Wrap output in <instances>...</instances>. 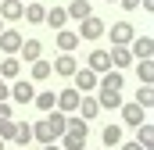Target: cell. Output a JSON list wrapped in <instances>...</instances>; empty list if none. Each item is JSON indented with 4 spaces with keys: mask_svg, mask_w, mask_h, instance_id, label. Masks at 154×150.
I'll return each mask as SVG.
<instances>
[{
    "mask_svg": "<svg viewBox=\"0 0 154 150\" xmlns=\"http://www.w3.org/2000/svg\"><path fill=\"white\" fill-rule=\"evenodd\" d=\"M0 140H11V143H18V147H29V143H32V125H29V122H18V118L0 122Z\"/></svg>",
    "mask_w": 154,
    "mask_h": 150,
    "instance_id": "obj_1",
    "label": "cell"
},
{
    "mask_svg": "<svg viewBox=\"0 0 154 150\" xmlns=\"http://www.w3.org/2000/svg\"><path fill=\"white\" fill-rule=\"evenodd\" d=\"M108 36H111L115 46H129L133 36H136V29H133V22H129V18H122V22H115V25L108 29Z\"/></svg>",
    "mask_w": 154,
    "mask_h": 150,
    "instance_id": "obj_2",
    "label": "cell"
},
{
    "mask_svg": "<svg viewBox=\"0 0 154 150\" xmlns=\"http://www.w3.org/2000/svg\"><path fill=\"white\" fill-rule=\"evenodd\" d=\"M22 43H25V36H22L18 29H4V32H0V50H4V57H14V54L22 50Z\"/></svg>",
    "mask_w": 154,
    "mask_h": 150,
    "instance_id": "obj_3",
    "label": "cell"
},
{
    "mask_svg": "<svg viewBox=\"0 0 154 150\" xmlns=\"http://www.w3.org/2000/svg\"><path fill=\"white\" fill-rule=\"evenodd\" d=\"M79 97H82V93H79L75 86H65V89L57 93V104H54V107H57L61 114H75V107H79Z\"/></svg>",
    "mask_w": 154,
    "mask_h": 150,
    "instance_id": "obj_4",
    "label": "cell"
},
{
    "mask_svg": "<svg viewBox=\"0 0 154 150\" xmlns=\"http://www.w3.org/2000/svg\"><path fill=\"white\" fill-rule=\"evenodd\" d=\"M32 97H36L32 79H14V82H11V100H18V104H32Z\"/></svg>",
    "mask_w": 154,
    "mask_h": 150,
    "instance_id": "obj_5",
    "label": "cell"
},
{
    "mask_svg": "<svg viewBox=\"0 0 154 150\" xmlns=\"http://www.w3.org/2000/svg\"><path fill=\"white\" fill-rule=\"evenodd\" d=\"M104 32H108V29H104V22H100V18H93V14H90V18H82V25H79V39H90V43H97Z\"/></svg>",
    "mask_w": 154,
    "mask_h": 150,
    "instance_id": "obj_6",
    "label": "cell"
},
{
    "mask_svg": "<svg viewBox=\"0 0 154 150\" xmlns=\"http://www.w3.org/2000/svg\"><path fill=\"white\" fill-rule=\"evenodd\" d=\"M129 54H133V57H140V61H151V57H154V39H151V36H133Z\"/></svg>",
    "mask_w": 154,
    "mask_h": 150,
    "instance_id": "obj_7",
    "label": "cell"
},
{
    "mask_svg": "<svg viewBox=\"0 0 154 150\" xmlns=\"http://www.w3.org/2000/svg\"><path fill=\"white\" fill-rule=\"evenodd\" d=\"M122 86H125V72H118V68H108L104 75H97V89H118L122 93Z\"/></svg>",
    "mask_w": 154,
    "mask_h": 150,
    "instance_id": "obj_8",
    "label": "cell"
},
{
    "mask_svg": "<svg viewBox=\"0 0 154 150\" xmlns=\"http://www.w3.org/2000/svg\"><path fill=\"white\" fill-rule=\"evenodd\" d=\"M86 68H90V72H97V75H104L108 68H111V54H108V50H90Z\"/></svg>",
    "mask_w": 154,
    "mask_h": 150,
    "instance_id": "obj_9",
    "label": "cell"
},
{
    "mask_svg": "<svg viewBox=\"0 0 154 150\" xmlns=\"http://www.w3.org/2000/svg\"><path fill=\"white\" fill-rule=\"evenodd\" d=\"M75 89L79 93H93L97 89V72H90V68H75Z\"/></svg>",
    "mask_w": 154,
    "mask_h": 150,
    "instance_id": "obj_10",
    "label": "cell"
},
{
    "mask_svg": "<svg viewBox=\"0 0 154 150\" xmlns=\"http://www.w3.org/2000/svg\"><path fill=\"white\" fill-rule=\"evenodd\" d=\"M97 104H100V111H115V107H122L125 100H122L118 89H97Z\"/></svg>",
    "mask_w": 154,
    "mask_h": 150,
    "instance_id": "obj_11",
    "label": "cell"
},
{
    "mask_svg": "<svg viewBox=\"0 0 154 150\" xmlns=\"http://www.w3.org/2000/svg\"><path fill=\"white\" fill-rule=\"evenodd\" d=\"M25 14V4L22 0H0V18L4 22H18Z\"/></svg>",
    "mask_w": 154,
    "mask_h": 150,
    "instance_id": "obj_12",
    "label": "cell"
},
{
    "mask_svg": "<svg viewBox=\"0 0 154 150\" xmlns=\"http://www.w3.org/2000/svg\"><path fill=\"white\" fill-rule=\"evenodd\" d=\"M108 54H111V68H118V72L133 68V54H129V46H111Z\"/></svg>",
    "mask_w": 154,
    "mask_h": 150,
    "instance_id": "obj_13",
    "label": "cell"
},
{
    "mask_svg": "<svg viewBox=\"0 0 154 150\" xmlns=\"http://www.w3.org/2000/svg\"><path fill=\"white\" fill-rule=\"evenodd\" d=\"M79 118H82V122H90V118H97V111H100V104H97V97H93V93H86V97H79Z\"/></svg>",
    "mask_w": 154,
    "mask_h": 150,
    "instance_id": "obj_14",
    "label": "cell"
},
{
    "mask_svg": "<svg viewBox=\"0 0 154 150\" xmlns=\"http://www.w3.org/2000/svg\"><path fill=\"white\" fill-rule=\"evenodd\" d=\"M50 68H54V75H65V79H72L79 64H75V57H72V54H61L57 61H50Z\"/></svg>",
    "mask_w": 154,
    "mask_h": 150,
    "instance_id": "obj_15",
    "label": "cell"
},
{
    "mask_svg": "<svg viewBox=\"0 0 154 150\" xmlns=\"http://www.w3.org/2000/svg\"><path fill=\"white\" fill-rule=\"evenodd\" d=\"M118 111H122V118H125V125H133V129L143 125V107H140L136 100H133V104H122Z\"/></svg>",
    "mask_w": 154,
    "mask_h": 150,
    "instance_id": "obj_16",
    "label": "cell"
},
{
    "mask_svg": "<svg viewBox=\"0 0 154 150\" xmlns=\"http://www.w3.org/2000/svg\"><path fill=\"white\" fill-rule=\"evenodd\" d=\"M79 46V32H72V29H57V50L61 54H72Z\"/></svg>",
    "mask_w": 154,
    "mask_h": 150,
    "instance_id": "obj_17",
    "label": "cell"
},
{
    "mask_svg": "<svg viewBox=\"0 0 154 150\" xmlns=\"http://www.w3.org/2000/svg\"><path fill=\"white\" fill-rule=\"evenodd\" d=\"M32 140H39V143H43V147H47V143H54V140H57V136H54V132H50V122H47V118H39V122H32Z\"/></svg>",
    "mask_w": 154,
    "mask_h": 150,
    "instance_id": "obj_18",
    "label": "cell"
},
{
    "mask_svg": "<svg viewBox=\"0 0 154 150\" xmlns=\"http://www.w3.org/2000/svg\"><path fill=\"white\" fill-rule=\"evenodd\" d=\"M22 18H25V22H32V25H43V22H47V7H43V4H36V0H29Z\"/></svg>",
    "mask_w": 154,
    "mask_h": 150,
    "instance_id": "obj_19",
    "label": "cell"
},
{
    "mask_svg": "<svg viewBox=\"0 0 154 150\" xmlns=\"http://www.w3.org/2000/svg\"><path fill=\"white\" fill-rule=\"evenodd\" d=\"M32 68H29V75H32V82H43V79H50L54 75V68H50V61H43V57H36V61H29Z\"/></svg>",
    "mask_w": 154,
    "mask_h": 150,
    "instance_id": "obj_20",
    "label": "cell"
},
{
    "mask_svg": "<svg viewBox=\"0 0 154 150\" xmlns=\"http://www.w3.org/2000/svg\"><path fill=\"white\" fill-rule=\"evenodd\" d=\"M65 14H68V18H79V22H82V18H90V14H93V7H90V0H72V4L65 7Z\"/></svg>",
    "mask_w": 154,
    "mask_h": 150,
    "instance_id": "obj_21",
    "label": "cell"
},
{
    "mask_svg": "<svg viewBox=\"0 0 154 150\" xmlns=\"http://www.w3.org/2000/svg\"><path fill=\"white\" fill-rule=\"evenodd\" d=\"M47 122H50V132H54V136L61 140V136H65V122H68V114H61L57 107H54V111L47 114Z\"/></svg>",
    "mask_w": 154,
    "mask_h": 150,
    "instance_id": "obj_22",
    "label": "cell"
},
{
    "mask_svg": "<svg viewBox=\"0 0 154 150\" xmlns=\"http://www.w3.org/2000/svg\"><path fill=\"white\" fill-rule=\"evenodd\" d=\"M136 143H140L143 150L154 147V125H147V122H143V125H136Z\"/></svg>",
    "mask_w": 154,
    "mask_h": 150,
    "instance_id": "obj_23",
    "label": "cell"
},
{
    "mask_svg": "<svg viewBox=\"0 0 154 150\" xmlns=\"http://www.w3.org/2000/svg\"><path fill=\"white\" fill-rule=\"evenodd\" d=\"M65 22H68L65 7H47V25L50 29H65Z\"/></svg>",
    "mask_w": 154,
    "mask_h": 150,
    "instance_id": "obj_24",
    "label": "cell"
},
{
    "mask_svg": "<svg viewBox=\"0 0 154 150\" xmlns=\"http://www.w3.org/2000/svg\"><path fill=\"white\" fill-rule=\"evenodd\" d=\"M100 140H104V147L122 143V125H104V129H100Z\"/></svg>",
    "mask_w": 154,
    "mask_h": 150,
    "instance_id": "obj_25",
    "label": "cell"
},
{
    "mask_svg": "<svg viewBox=\"0 0 154 150\" xmlns=\"http://www.w3.org/2000/svg\"><path fill=\"white\" fill-rule=\"evenodd\" d=\"M65 132H68V136H86L90 129H86V122H82L79 114H68V122H65Z\"/></svg>",
    "mask_w": 154,
    "mask_h": 150,
    "instance_id": "obj_26",
    "label": "cell"
},
{
    "mask_svg": "<svg viewBox=\"0 0 154 150\" xmlns=\"http://www.w3.org/2000/svg\"><path fill=\"white\" fill-rule=\"evenodd\" d=\"M39 50H43V43H39V39H25L18 54H22L25 61H36V57H39Z\"/></svg>",
    "mask_w": 154,
    "mask_h": 150,
    "instance_id": "obj_27",
    "label": "cell"
},
{
    "mask_svg": "<svg viewBox=\"0 0 154 150\" xmlns=\"http://www.w3.org/2000/svg\"><path fill=\"white\" fill-rule=\"evenodd\" d=\"M32 104H36L43 114H50V111H54V104H57V93H39V97H32Z\"/></svg>",
    "mask_w": 154,
    "mask_h": 150,
    "instance_id": "obj_28",
    "label": "cell"
},
{
    "mask_svg": "<svg viewBox=\"0 0 154 150\" xmlns=\"http://www.w3.org/2000/svg\"><path fill=\"white\" fill-rule=\"evenodd\" d=\"M18 72H22L18 57H4V61H0V79H14Z\"/></svg>",
    "mask_w": 154,
    "mask_h": 150,
    "instance_id": "obj_29",
    "label": "cell"
},
{
    "mask_svg": "<svg viewBox=\"0 0 154 150\" xmlns=\"http://www.w3.org/2000/svg\"><path fill=\"white\" fill-rule=\"evenodd\" d=\"M136 104L147 111V107H154V86H143L140 82V89H136Z\"/></svg>",
    "mask_w": 154,
    "mask_h": 150,
    "instance_id": "obj_30",
    "label": "cell"
},
{
    "mask_svg": "<svg viewBox=\"0 0 154 150\" xmlns=\"http://www.w3.org/2000/svg\"><path fill=\"white\" fill-rule=\"evenodd\" d=\"M136 75H140L143 86H151L154 82V61H140V64H136Z\"/></svg>",
    "mask_w": 154,
    "mask_h": 150,
    "instance_id": "obj_31",
    "label": "cell"
},
{
    "mask_svg": "<svg viewBox=\"0 0 154 150\" xmlns=\"http://www.w3.org/2000/svg\"><path fill=\"white\" fill-rule=\"evenodd\" d=\"M61 140H65L61 150H86V136H68V132H65Z\"/></svg>",
    "mask_w": 154,
    "mask_h": 150,
    "instance_id": "obj_32",
    "label": "cell"
},
{
    "mask_svg": "<svg viewBox=\"0 0 154 150\" xmlns=\"http://www.w3.org/2000/svg\"><path fill=\"white\" fill-rule=\"evenodd\" d=\"M0 122H11V104L7 100H0Z\"/></svg>",
    "mask_w": 154,
    "mask_h": 150,
    "instance_id": "obj_33",
    "label": "cell"
},
{
    "mask_svg": "<svg viewBox=\"0 0 154 150\" xmlns=\"http://www.w3.org/2000/svg\"><path fill=\"white\" fill-rule=\"evenodd\" d=\"M118 4H122V11H136L140 7V0H118Z\"/></svg>",
    "mask_w": 154,
    "mask_h": 150,
    "instance_id": "obj_34",
    "label": "cell"
},
{
    "mask_svg": "<svg viewBox=\"0 0 154 150\" xmlns=\"http://www.w3.org/2000/svg\"><path fill=\"white\" fill-rule=\"evenodd\" d=\"M0 100H11V86H7L4 79H0Z\"/></svg>",
    "mask_w": 154,
    "mask_h": 150,
    "instance_id": "obj_35",
    "label": "cell"
},
{
    "mask_svg": "<svg viewBox=\"0 0 154 150\" xmlns=\"http://www.w3.org/2000/svg\"><path fill=\"white\" fill-rule=\"evenodd\" d=\"M140 7H143V11H151V14H154V0H140Z\"/></svg>",
    "mask_w": 154,
    "mask_h": 150,
    "instance_id": "obj_36",
    "label": "cell"
},
{
    "mask_svg": "<svg viewBox=\"0 0 154 150\" xmlns=\"http://www.w3.org/2000/svg\"><path fill=\"white\" fill-rule=\"evenodd\" d=\"M122 150H143V147H140V143L133 140V143H122Z\"/></svg>",
    "mask_w": 154,
    "mask_h": 150,
    "instance_id": "obj_37",
    "label": "cell"
},
{
    "mask_svg": "<svg viewBox=\"0 0 154 150\" xmlns=\"http://www.w3.org/2000/svg\"><path fill=\"white\" fill-rule=\"evenodd\" d=\"M43 150H57V147H54V143H47V147H43Z\"/></svg>",
    "mask_w": 154,
    "mask_h": 150,
    "instance_id": "obj_38",
    "label": "cell"
},
{
    "mask_svg": "<svg viewBox=\"0 0 154 150\" xmlns=\"http://www.w3.org/2000/svg\"><path fill=\"white\" fill-rule=\"evenodd\" d=\"M0 32H4V18H0Z\"/></svg>",
    "mask_w": 154,
    "mask_h": 150,
    "instance_id": "obj_39",
    "label": "cell"
},
{
    "mask_svg": "<svg viewBox=\"0 0 154 150\" xmlns=\"http://www.w3.org/2000/svg\"><path fill=\"white\" fill-rule=\"evenodd\" d=\"M108 4H118V0H108Z\"/></svg>",
    "mask_w": 154,
    "mask_h": 150,
    "instance_id": "obj_40",
    "label": "cell"
},
{
    "mask_svg": "<svg viewBox=\"0 0 154 150\" xmlns=\"http://www.w3.org/2000/svg\"><path fill=\"white\" fill-rule=\"evenodd\" d=\"M0 150H4V140H0Z\"/></svg>",
    "mask_w": 154,
    "mask_h": 150,
    "instance_id": "obj_41",
    "label": "cell"
},
{
    "mask_svg": "<svg viewBox=\"0 0 154 150\" xmlns=\"http://www.w3.org/2000/svg\"><path fill=\"white\" fill-rule=\"evenodd\" d=\"M22 4H29V0H22Z\"/></svg>",
    "mask_w": 154,
    "mask_h": 150,
    "instance_id": "obj_42",
    "label": "cell"
}]
</instances>
